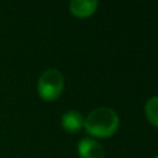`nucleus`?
Returning a JSON list of instances; mask_svg holds the SVG:
<instances>
[{"mask_svg": "<svg viewBox=\"0 0 158 158\" xmlns=\"http://www.w3.org/2000/svg\"><path fill=\"white\" fill-rule=\"evenodd\" d=\"M83 126L86 128L87 133L94 137L106 139L110 137L118 131L119 126V117L114 110L108 107L93 110L85 119Z\"/></svg>", "mask_w": 158, "mask_h": 158, "instance_id": "1", "label": "nucleus"}, {"mask_svg": "<svg viewBox=\"0 0 158 158\" xmlns=\"http://www.w3.org/2000/svg\"><path fill=\"white\" fill-rule=\"evenodd\" d=\"M64 78L58 69H47L40 75L38 82V92L43 100L53 101L63 93Z\"/></svg>", "mask_w": 158, "mask_h": 158, "instance_id": "2", "label": "nucleus"}, {"mask_svg": "<svg viewBox=\"0 0 158 158\" xmlns=\"http://www.w3.org/2000/svg\"><path fill=\"white\" fill-rule=\"evenodd\" d=\"M78 153L81 158H104V148L93 139H83L79 142Z\"/></svg>", "mask_w": 158, "mask_h": 158, "instance_id": "3", "label": "nucleus"}, {"mask_svg": "<svg viewBox=\"0 0 158 158\" xmlns=\"http://www.w3.org/2000/svg\"><path fill=\"white\" fill-rule=\"evenodd\" d=\"M97 2H87V0H74L69 3V11L74 14L75 17L79 18H86L94 14L97 10Z\"/></svg>", "mask_w": 158, "mask_h": 158, "instance_id": "4", "label": "nucleus"}, {"mask_svg": "<svg viewBox=\"0 0 158 158\" xmlns=\"http://www.w3.org/2000/svg\"><path fill=\"white\" fill-rule=\"evenodd\" d=\"M61 123H63V128L65 129L69 133H77L82 128H83L85 119L78 111H68L63 115V119H61Z\"/></svg>", "mask_w": 158, "mask_h": 158, "instance_id": "5", "label": "nucleus"}, {"mask_svg": "<svg viewBox=\"0 0 158 158\" xmlns=\"http://www.w3.org/2000/svg\"><path fill=\"white\" fill-rule=\"evenodd\" d=\"M144 112L148 122L158 128V96H154L146 103Z\"/></svg>", "mask_w": 158, "mask_h": 158, "instance_id": "6", "label": "nucleus"}, {"mask_svg": "<svg viewBox=\"0 0 158 158\" xmlns=\"http://www.w3.org/2000/svg\"><path fill=\"white\" fill-rule=\"evenodd\" d=\"M156 158H158V156H156Z\"/></svg>", "mask_w": 158, "mask_h": 158, "instance_id": "7", "label": "nucleus"}]
</instances>
